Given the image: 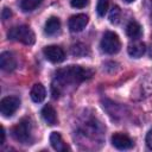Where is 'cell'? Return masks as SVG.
<instances>
[{
  "label": "cell",
  "mask_w": 152,
  "mask_h": 152,
  "mask_svg": "<svg viewBox=\"0 0 152 152\" xmlns=\"http://www.w3.org/2000/svg\"><path fill=\"white\" fill-rule=\"evenodd\" d=\"M94 75V71L89 68H83L80 65H69L66 68L58 69L55 75V81L52 84V95L57 99L65 86H76L86 80H89Z\"/></svg>",
  "instance_id": "6da1fadb"
},
{
  "label": "cell",
  "mask_w": 152,
  "mask_h": 152,
  "mask_svg": "<svg viewBox=\"0 0 152 152\" xmlns=\"http://www.w3.org/2000/svg\"><path fill=\"white\" fill-rule=\"evenodd\" d=\"M12 137L21 144L32 142V124L28 119L20 120L15 126L12 127Z\"/></svg>",
  "instance_id": "7a4b0ae2"
},
{
  "label": "cell",
  "mask_w": 152,
  "mask_h": 152,
  "mask_svg": "<svg viewBox=\"0 0 152 152\" xmlns=\"http://www.w3.org/2000/svg\"><path fill=\"white\" fill-rule=\"evenodd\" d=\"M7 36L10 39L20 42L25 45H32L34 43V33L27 25L13 26L12 28H10Z\"/></svg>",
  "instance_id": "3957f363"
},
{
  "label": "cell",
  "mask_w": 152,
  "mask_h": 152,
  "mask_svg": "<svg viewBox=\"0 0 152 152\" xmlns=\"http://www.w3.org/2000/svg\"><path fill=\"white\" fill-rule=\"evenodd\" d=\"M101 49L103 52L108 53V55H114L116 52H119L120 48H121V43L119 39V36L112 31H107L102 39H101Z\"/></svg>",
  "instance_id": "277c9868"
},
{
  "label": "cell",
  "mask_w": 152,
  "mask_h": 152,
  "mask_svg": "<svg viewBox=\"0 0 152 152\" xmlns=\"http://www.w3.org/2000/svg\"><path fill=\"white\" fill-rule=\"evenodd\" d=\"M20 106V100L17 96H6L0 102V112L4 116H12Z\"/></svg>",
  "instance_id": "5b68a950"
},
{
  "label": "cell",
  "mask_w": 152,
  "mask_h": 152,
  "mask_svg": "<svg viewBox=\"0 0 152 152\" xmlns=\"http://www.w3.org/2000/svg\"><path fill=\"white\" fill-rule=\"evenodd\" d=\"M43 53L46 57V59H49L51 63H61L65 58L64 50L61 46H58V45L45 46L44 50H43Z\"/></svg>",
  "instance_id": "8992f818"
},
{
  "label": "cell",
  "mask_w": 152,
  "mask_h": 152,
  "mask_svg": "<svg viewBox=\"0 0 152 152\" xmlns=\"http://www.w3.org/2000/svg\"><path fill=\"white\" fill-rule=\"evenodd\" d=\"M112 144L118 150H128L133 146V140L125 133H114L112 135Z\"/></svg>",
  "instance_id": "52a82bcc"
},
{
  "label": "cell",
  "mask_w": 152,
  "mask_h": 152,
  "mask_svg": "<svg viewBox=\"0 0 152 152\" xmlns=\"http://www.w3.org/2000/svg\"><path fill=\"white\" fill-rule=\"evenodd\" d=\"M88 20H89V18L86 14H76V15H72L69 19V21H68V25H69L70 31H72V32H80V31H82L87 26Z\"/></svg>",
  "instance_id": "ba28073f"
},
{
  "label": "cell",
  "mask_w": 152,
  "mask_h": 152,
  "mask_svg": "<svg viewBox=\"0 0 152 152\" xmlns=\"http://www.w3.org/2000/svg\"><path fill=\"white\" fill-rule=\"evenodd\" d=\"M15 66H17V62L13 53L8 51H4L0 55V68L4 71H12L15 69Z\"/></svg>",
  "instance_id": "9c48e42d"
},
{
  "label": "cell",
  "mask_w": 152,
  "mask_h": 152,
  "mask_svg": "<svg viewBox=\"0 0 152 152\" xmlns=\"http://www.w3.org/2000/svg\"><path fill=\"white\" fill-rule=\"evenodd\" d=\"M61 30V21L57 17H50L44 26V32L48 36H53L56 33H58Z\"/></svg>",
  "instance_id": "30bf717a"
},
{
  "label": "cell",
  "mask_w": 152,
  "mask_h": 152,
  "mask_svg": "<svg viewBox=\"0 0 152 152\" xmlns=\"http://www.w3.org/2000/svg\"><path fill=\"white\" fill-rule=\"evenodd\" d=\"M42 116H43L44 121L48 125H50V126L57 124V114H56L55 108L51 104H45L43 107V109H42Z\"/></svg>",
  "instance_id": "8fae6325"
},
{
  "label": "cell",
  "mask_w": 152,
  "mask_h": 152,
  "mask_svg": "<svg viewBox=\"0 0 152 152\" xmlns=\"http://www.w3.org/2000/svg\"><path fill=\"white\" fill-rule=\"evenodd\" d=\"M30 96H31L32 101L36 102V103H39V102L44 101V99L46 96V90H45L44 86L42 83H36L31 89Z\"/></svg>",
  "instance_id": "7c38bea8"
},
{
  "label": "cell",
  "mask_w": 152,
  "mask_h": 152,
  "mask_svg": "<svg viewBox=\"0 0 152 152\" xmlns=\"http://www.w3.org/2000/svg\"><path fill=\"white\" fill-rule=\"evenodd\" d=\"M126 33H127V36L129 38H132L134 40L139 39L141 37V33H142L140 24L138 21H135V20H131L126 26Z\"/></svg>",
  "instance_id": "4fadbf2b"
},
{
  "label": "cell",
  "mask_w": 152,
  "mask_h": 152,
  "mask_svg": "<svg viewBox=\"0 0 152 152\" xmlns=\"http://www.w3.org/2000/svg\"><path fill=\"white\" fill-rule=\"evenodd\" d=\"M127 51H128V55H129L131 57L139 58V57H141V56L145 53L146 46H145V44L141 43V42H133V43H131V44L128 45Z\"/></svg>",
  "instance_id": "5bb4252c"
},
{
  "label": "cell",
  "mask_w": 152,
  "mask_h": 152,
  "mask_svg": "<svg viewBox=\"0 0 152 152\" xmlns=\"http://www.w3.org/2000/svg\"><path fill=\"white\" fill-rule=\"evenodd\" d=\"M50 144L53 147V150H56V151L63 152V151L68 150V146L65 145V142L63 141L62 135L58 132H52L51 133V135H50Z\"/></svg>",
  "instance_id": "9a60e30c"
},
{
  "label": "cell",
  "mask_w": 152,
  "mask_h": 152,
  "mask_svg": "<svg viewBox=\"0 0 152 152\" xmlns=\"http://www.w3.org/2000/svg\"><path fill=\"white\" fill-rule=\"evenodd\" d=\"M42 2H43V0H20L19 6H20L21 11L31 12V11L36 10Z\"/></svg>",
  "instance_id": "2e32d148"
},
{
  "label": "cell",
  "mask_w": 152,
  "mask_h": 152,
  "mask_svg": "<svg viewBox=\"0 0 152 152\" xmlns=\"http://www.w3.org/2000/svg\"><path fill=\"white\" fill-rule=\"evenodd\" d=\"M71 53L76 57H82L86 55H89V49L87 45L82 44V43H77L75 45H72L71 48Z\"/></svg>",
  "instance_id": "e0dca14e"
},
{
  "label": "cell",
  "mask_w": 152,
  "mask_h": 152,
  "mask_svg": "<svg viewBox=\"0 0 152 152\" xmlns=\"http://www.w3.org/2000/svg\"><path fill=\"white\" fill-rule=\"evenodd\" d=\"M120 18H121V10L119 8V6H113L110 13H109V21L112 24H119L120 21Z\"/></svg>",
  "instance_id": "ac0fdd59"
},
{
  "label": "cell",
  "mask_w": 152,
  "mask_h": 152,
  "mask_svg": "<svg viewBox=\"0 0 152 152\" xmlns=\"http://www.w3.org/2000/svg\"><path fill=\"white\" fill-rule=\"evenodd\" d=\"M108 6H109V0H99V1H97V5H96L97 14H99L100 17H103V15L107 13Z\"/></svg>",
  "instance_id": "d6986e66"
},
{
  "label": "cell",
  "mask_w": 152,
  "mask_h": 152,
  "mask_svg": "<svg viewBox=\"0 0 152 152\" xmlns=\"http://www.w3.org/2000/svg\"><path fill=\"white\" fill-rule=\"evenodd\" d=\"M89 0H71L70 1V5L75 8H83L88 5Z\"/></svg>",
  "instance_id": "ffe728a7"
},
{
  "label": "cell",
  "mask_w": 152,
  "mask_h": 152,
  "mask_svg": "<svg viewBox=\"0 0 152 152\" xmlns=\"http://www.w3.org/2000/svg\"><path fill=\"white\" fill-rule=\"evenodd\" d=\"M11 15H12V11H11L8 7H4L2 11H1V18H2V20L10 19Z\"/></svg>",
  "instance_id": "44dd1931"
},
{
  "label": "cell",
  "mask_w": 152,
  "mask_h": 152,
  "mask_svg": "<svg viewBox=\"0 0 152 152\" xmlns=\"http://www.w3.org/2000/svg\"><path fill=\"white\" fill-rule=\"evenodd\" d=\"M146 144H147L148 148L152 150V128L148 131V133H147V135H146Z\"/></svg>",
  "instance_id": "7402d4cb"
},
{
  "label": "cell",
  "mask_w": 152,
  "mask_h": 152,
  "mask_svg": "<svg viewBox=\"0 0 152 152\" xmlns=\"http://www.w3.org/2000/svg\"><path fill=\"white\" fill-rule=\"evenodd\" d=\"M5 141V128L1 127V140H0V144H4Z\"/></svg>",
  "instance_id": "603a6c76"
},
{
  "label": "cell",
  "mask_w": 152,
  "mask_h": 152,
  "mask_svg": "<svg viewBox=\"0 0 152 152\" xmlns=\"http://www.w3.org/2000/svg\"><path fill=\"white\" fill-rule=\"evenodd\" d=\"M125 1H126V2H128V4H129V2H133V1H134V0H125Z\"/></svg>",
  "instance_id": "cb8c5ba5"
}]
</instances>
